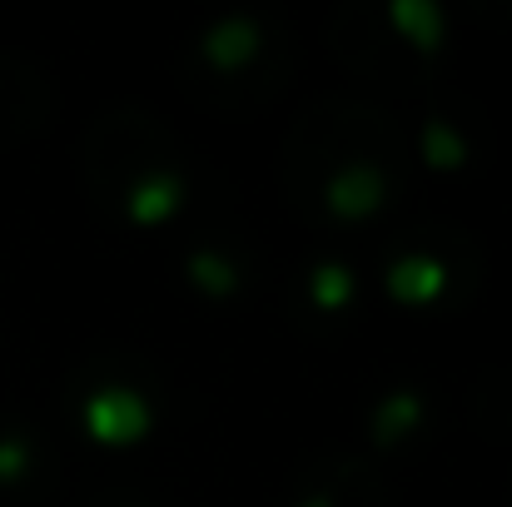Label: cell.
<instances>
[{"instance_id":"6da1fadb","label":"cell","mask_w":512,"mask_h":507,"mask_svg":"<svg viewBox=\"0 0 512 507\" xmlns=\"http://www.w3.org/2000/svg\"><path fill=\"white\" fill-rule=\"evenodd\" d=\"M90 423L105 438H130V433H140L150 423V413H145V403L135 393H95L90 398Z\"/></svg>"},{"instance_id":"3957f363","label":"cell","mask_w":512,"mask_h":507,"mask_svg":"<svg viewBox=\"0 0 512 507\" xmlns=\"http://www.w3.org/2000/svg\"><path fill=\"white\" fill-rule=\"evenodd\" d=\"M438 284H443V269L428 264V259H403V264L393 269V289H398V294H433Z\"/></svg>"},{"instance_id":"7a4b0ae2","label":"cell","mask_w":512,"mask_h":507,"mask_svg":"<svg viewBox=\"0 0 512 507\" xmlns=\"http://www.w3.org/2000/svg\"><path fill=\"white\" fill-rule=\"evenodd\" d=\"M373 199H378L373 169H348L343 179H334V204H339V209H368Z\"/></svg>"},{"instance_id":"8992f818","label":"cell","mask_w":512,"mask_h":507,"mask_svg":"<svg viewBox=\"0 0 512 507\" xmlns=\"http://www.w3.org/2000/svg\"><path fill=\"white\" fill-rule=\"evenodd\" d=\"M339 294H348V274H339V269H324V274H319V299H324V304H334Z\"/></svg>"},{"instance_id":"ba28073f","label":"cell","mask_w":512,"mask_h":507,"mask_svg":"<svg viewBox=\"0 0 512 507\" xmlns=\"http://www.w3.org/2000/svg\"><path fill=\"white\" fill-rule=\"evenodd\" d=\"M15 458H20L15 448H0V473H10V468H15Z\"/></svg>"},{"instance_id":"5b68a950","label":"cell","mask_w":512,"mask_h":507,"mask_svg":"<svg viewBox=\"0 0 512 507\" xmlns=\"http://www.w3.org/2000/svg\"><path fill=\"white\" fill-rule=\"evenodd\" d=\"M209 50H214V55H239V50H249V25H244V20L219 25L214 40H209Z\"/></svg>"},{"instance_id":"277c9868","label":"cell","mask_w":512,"mask_h":507,"mask_svg":"<svg viewBox=\"0 0 512 507\" xmlns=\"http://www.w3.org/2000/svg\"><path fill=\"white\" fill-rule=\"evenodd\" d=\"M174 204V184L170 179H150V184H140L135 189V209L140 214H165Z\"/></svg>"},{"instance_id":"52a82bcc","label":"cell","mask_w":512,"mask_h":507,"mask_svg":"<svg viewBox=\"0 0 512 507\" xmlns=\"http://www.w3.org/2000/svg\"><path fill=\"white\" fill-rule=\"evenodd\" d=\"M398 15H403V20H413V25H423V35H428V40L438 35V15H433L428 5H423V10H413V5H398Z\"/></svg>"}]
</instances>
